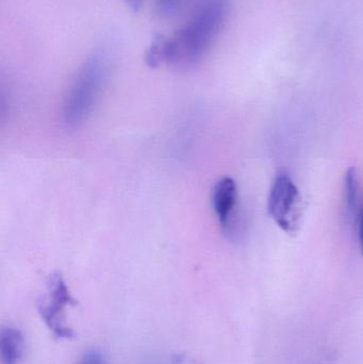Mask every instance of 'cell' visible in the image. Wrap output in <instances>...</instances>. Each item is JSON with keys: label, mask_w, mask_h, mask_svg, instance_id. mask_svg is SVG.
Segmentation results:
<instances>
[{"label": "cell", "mask_w": 363, "mask_h": 364, "mask_svg": "<svg viewBox=\"0 0 363 364\" xmlns=\"http://www.w3.org/2000/svg\"><path fill=\"white\" fill-rule=\"evenodd\" d=\"M229 9L228 0H205L190 21L166 38L163 63L190 68L200 62L223 29Z\"/></svg>", "instance_id": "cell-1"}, {"label": "cell", "mask_w": 363, "mask_h": 364, "mask_svg": "<svg viewBox=\"0 0 363 364\" xmlns=\"http://www.w3.org/2000/svg\"><path fill=\"white\" fill-rule=\"evenodd\" d=\"M110 75L108 53L97 50L85 60L64 102L63 119L66 125H79L91 115L108 85Z\"/></svg>", "instance_id": "cell-2"}, {"label": "cell", "mask_w": 363, "mask_h": 364, "mask_svg": "<svg viewBox=\"0 0 363 364\" xmlns=\"http://www.w3.org/2000/svg\"><path fill=\"white\" fill-rule=\"evenodd\" d=\"M300 194L289 175L279 174L269 195L268 210L274 222L288 233L298 228L300 218Z\"/></svg>", "instance_id": "cell-3"}, {"label": "cell", "mask_w": 363, "mask_h": 364, "mask_svg": "<svg viewBox=\"0 0 363 364\" xmlns=\"http://www.w3.org/2000/svg\"><path fill=\"white\" fill-rule=\"evenodd\" d=\"M76 304L61 275L51 277L46 299L38 305L40 318L58 339H72L74 331L68 326L66 309Z\"/></svg>", "instance_id": "cell-4"}, {"label": "cell", "mask_w": 363, "mask_h": 364, "mask_svg": "<svg viewBox=\"0 0 363 364\" xmlns=\"http://www.w3.org/2000/svg\"><path fill=\"white\" fill-rule=\"evenodd\" d=\"M238 188L234 179L224 177L217 182L212 192V205L222 228L227 235H234L236 228V209Z\"/></svg>", "instance_id": "cell-5"}, {"label": "cell", "mask_w": 363, "mask_h": 364, "mask_svg": "<svg viewBox=\"0 0 363 364\" xmlns=\"http://www.w3.org/2000/svg\"><path fill=\"white\" fill-rule=\"evenodd\" d=\"M23 331L14 326L2 327L0 331V363L19 364L25 356Z\"/></svg>", "instance_id": "cell-6"}, {"label": "cell", "mask_w": 363, "mask_h": 364, "mask_svg": "<svg viewBox=\"0 0 363 364\" xmlns=\"http://www.w3.org/2000/svg\"><path fill=\"white\" fill-rule=\"evenodd\" d=\"M345 203L349 211H354L358 203V179L356 170L349 168L345 177Z\"/></svg>", "instance_id": "cell-7"}, {"label": "cell", "mask_w": 363, "mask_h": 364, "mask_svg": "<svg viewBox=\"0 0 363 364\" xmlns=\"http://www.w3.org/2000/svg\"><path fill=\"white\" fill-rule=\"evenodd\" d=\"M166 38L160 34H156L155 38L151 41V46L147 49L145 60L147 65L151 68H157L163 63L164 44Z\"/></svg>", "instance_id": "cell-8"}, {"label": "cell", "mask_w": 363, "mask_h": 364, "mask_svg": "<svg viewBox=\"0 0 363 364\" xmlns=\"http://www.w3.org/2000/svg\"><path fill=\"white\" fill-rule=\"evenodd\" d=\"M190 0H157V10L162 17H173L178 14Z\"/></svg>", "instance_id": "cell-9"}, {"label": "cell", "mask_w": 363, "mask_h": 364, "mask_svg": "<svg viewBox=\"0 0 363 364\" xmlns=\"http://www.w3.org/2000/svg\"><path fill=\"white\" fill-rule=\"evenodd\" d=\"M77 364H107L106 357L97 348H90L83 353Z\"/></svg>", "instance_id": "cell-10"}, {"label": "cell", "mask_w": 363, "mask_h": 364, "mask_svg": "<svg viewBox=\"0 0 363 364\" xmlns=\"http://www.w3.org/2000/svg\"><path fill=\"white\" fill-rule=\"evenodd\" d=\"M125 1L132 11L138 12V11L142 8L143 1H144V0H125Z\"/></svg>", "instance_id": "cell-11"}, {"label": "cell", "mask_w": 363, "mask_h": 364, "mask_svg": "<svg viewBox=\"0 0 363 364\" xmlns=\"http://www.w3.org/2000/svg\"><path fill=\"white\" fill-rule=\"evenodd\" d=\"M359 241L362 250H363V209L359 218Z\"/></svg>", "instance_id": "cell-12"}, {"label": "cell", "mask_w": 363, "mask_h": 364, "mask_svg": "<svg viewBox=\"0 0 363 364\" xmlns=\"http://www.w3.org/2000/svg\"><path fill=\"white\" fill-rule=\"evenodd\" d=\"M143 364H166V363H164V361H158V360H153V361H148V363H143Z\"/></svg>", "instance_id": "cell-13"}]
</instances>
